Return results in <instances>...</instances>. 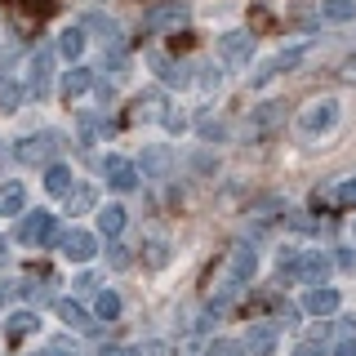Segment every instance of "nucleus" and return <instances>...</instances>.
I'll return each mask as SVG.
<instances>
[{"instance_id":"nucleus-1","label":"nucleus","mask_w":356,"mask_h":356,"mask_svg":"<svg viewBox=\"0 0 356 356\" xmlns=\"http://www.w3.org/2000/svg\"><path fill=\"white\" fill-rule=\"evenodd\" d=\"M254 267H259V259H254V250H250V245H236V250L227 254V276H222V285H218V298H214L209 307H214V312H218V307H227L232 298L241 294V285L254 276Z\"/></svg>"},{"instance_id":"nucleus-2","label":"nucleus","mask_w":356,"mask_h":356,"mask_svg":"<svg viewBox=\"0 0 356 356\" xmlns=\"http://www.w3.org/2000/svg\"><path fill=\"white\" fill-rule=\"evenodd\" d=\"M58 134L54 129H40V134H27V138L18 143V161L22 165H44V161H54V156H58Z\"/></svg>"},{"instance_id":"nucleus-3","label":"nucleus","mask_w":356,"mask_h":356,"mask_svg":"<svg viewBox=\"0 0 356 356\" xmlns=\"http://www.w3.org/2000/svg\"><path fill=\"white\" fill-rule=\"evenodd\" d=\"M339 125V103L334 98H321V103L303 107V116H298V129L307 134V138H316V134H330Z\"/></svg>"},{"instance_id":"nucleus-4","label":"nucleus","mask_w":356,"mask_h":356,"mask_svg":"<svg viewBox=\"0 0 356 356\" xmlns=\"http://www.w3.org/2000/svg\"><path fill=\"white\" fill-rule=\"evenodd\" d=\"M27 245H36V250H44V245L58 241V222H54V214H44V209H36V214L22 218V232H18Z\"/></svg>"},{"instance_id":"nucleus-5","label":"nucleus","mask_w":356,"mask_h":356,"mask_svg":"<svg viewBox=\"0 0 356 356\" xmlns=\"http://www.w3.org/2000/svg\"><path fill=\"white\" fill-rule=\"evenodd\" d=\"M58 245H63V259L67 263H89L98 254V236H94V232H85V227H72L67 236H58Z\"/></svg>"},{"instance_id":"nucleus-6","label":"nucleus","mask_w":356,"mask_h":356,"mask_svg":"<svg viewBox=\"0 0 356 356\" xmlns=\"http://www.w3.org/2000/svg\"><path fill=\"white\" fill-rule=\"evenodd\" d=\"M103 178H107V187H116V192H134V187H138V165L125 161V156H107Z\"/></svg>"},{"instance_id":"nucleus-7","label":"nucleus","mask_w":356,"mask_h":356,"mask_svg":"<svg viewBox=\"0 0 356 356\" xmlns=\"http://www.w3.org/2000/svg\"><path fill=\"white\" fill-rule=\"evenodd\" d=\"M289 276H298V281H307V285H325V276H330V259H325L321 250H307L303 259H294Z\"/></svg>"},{"instance_id":"nucleus-8","label":"nucleus","mask_w":356,"mask_h":356,"mask_svg":"<svg viewBox=\"0 0 356 356\" xmlns=\"http://www.w3.org/2000/svg\"><path fill=\"white\" fill-rule=\"evenodd\" d=\"M49 76H54V54H49V49H36V54H31V76H27V94L44 98V94H49Z\"/></svg>"},{"instance_id":"nucleus-9","label":"nucleus","mask_w":356,"mask_h":356,"mask_svg":"<svg viewBox=\"0 0 356 356\" xmlns=\"http://www.w3.org/2000/svg\"><path fill=\"white\" fill-rule=\"evenodd\" d=\"M285 120V103H263V107H254V116H250V138H267L276 125Z\"/></svg>"},{"instance_id":"nucleus-10","label":"nucleus","mask_w":356,"mask_h":356,"mask_svg":"<svg viewBox=\"0 0 356 356\" xmlns=\"http://www.w3.org/2000/svg\"><path fill=\"white\" fill-rule=\"evenodd\" d=\"M218 54H222V63H245L254 54V36L250 31H227L218 40Z\"/></svg>"},{"instance_id":"nucleus-11","label":"nucleus","mask_w":356,"mask_h":356,"mask_svg":"<svg viewBox=\"0 0 356 356\" xmlns=\"http://www.w3.org/2000/svg\"><path fill=\"white\" fill-rule=\"evenodd\" d=\"M303 307L312 312V316H330V312L339 307V289H330V285H312L307 294H303Z\"/></svg>"},{"instance_id":"nucleus-12","label":"nucleus","mask_w":356,"mask_h":356,"mask_svg":"<svg viewBox=\"0 0 356 356\" xmlns=\"http://www.w3.org/2000/svg\"><path fill=\"white\" fill-rule=\"evenodd\" d=\"M178 22H187V5H178V0H170V5H156L152 14H147V27H152V31L178 27Z\"/></svg>"},{"instance_id":"nucleus-13","label":"nucleus","mask_w":356,"mask_h":356,"mask_svg":"<svg viewBox=\"0 0 356 356\" xmlns=\"http://www.w3.org/2000/svg\"><path fill=\"white\" fill-rule=\"evenodd\" d=\"M272 352H276V330H272V325H250L245 356H272Z\"/></svg>"},{"instance_id":"nucleus-14","label":"nucleus","mask_w":356,"mask_h":356,"mask_svg":"<svg viewBox=\"0 0 356 356\" xmlns=\"http://www.w3.org/2000/svg\"><path fill=\"white\" fill-rule=\"evenodd\" d=\"M152 67L161 72V81H165V85H178V89H183L187 81H192V76H187V67H183V63H174L170 54H152Z\"/></svg>"},{"instance_id":"nucleus-15","label":"nucleus","mask_w":356,"mask_h":356,"mask_svg":"<svg viewBox=\"0 0 356 356\" xmlns=\"http://www.w3.org/2000/svg\"><path fill=\"white\" fill-rule=\"evenodd\" d=\"M72 187H76V174L67 170V165H58V161H54L49 170H44V192H49V196H67Z\"/></svg>"},{"instance_id":"nucleus-16","label":"nucleus","mask_w":356,"mask_h":356,"mask_svg":"<svg viewBox=\"0 0 356 356\" xmlns=\"http://www.w3.org/2000/svg\"><path fill=\"white\" fill-rule=\"evenodd\" d=\"M58 54H63L67 63L81 58V54H85V27H63L58 31Z\"/></svg>"},{"instance_id":"nucleus-17","label":"nucleus","mask_w":356,"mask_h":356,"mask_svg":"<svg viewBox=\"0 0 356 356\" xmlns=\"http://www.w3.org/2000/svg\"><path fill=\"white\" fill-rule=\"evenodd\" d=\"M120 227H125V209H120V205L98 209V232H103L107 241H116V236H120Z\"/></svg>"},{"instance_id":"nucleus-18","label":"nucleus","mask_w":356,"mask_h":356,"mask_svg":"<svg viewBox=\"0 0 356 356\" xmlns=\"http://www.w3.org/2000/svg\"><path fill=\"white\" fill-rule=\"evenodd\" d=\"M89 85H94V72H89V67H81V63H76V67H72V72H67V76H63V94H67V98H76V94H85V89H89Z\"/></svg>"},{"instance_id":"nucleus-19","label":"nucleus","mask_w":356,"mask_h":356,"mask_svg":"<svg viewBox=\"0 0 356 356\" xmlns=\"http://www.w3.org/2000/svg\"><path fill=\"white\" fill-rule=\"evenodd\" d=\"M22 209H27V192H22V183L0 187V214H22Z\"/></svg>"},{"instance_id":"nucleus-20","label":"nucleus","mask_w":356,"mask_h":356,"mask_svg":"<svg viewBox=\"0 0 356 356\" xmlns=\"http://www.w3.org/2000/svg\"><path fill=\"white\" fill-rule=\"evenodd\" d=\"M321 14L330 22H352L356 18V0H321Z\"/></svg>"},{"instance_id":"nucleus-21","label":"nucleus","mask_w":356,"mask_h":356,"mask_svg":"<svg viewBox=\"0 0 356 356\" xmlns=\"http://www.w3.org/2000/svg\"><path fill=\"white\" fill-rule=\"evenodd\" d=\"M58 316H63L72 330H89V312H85L81 303H72V298H58Z\"/></svg>"},{"instance_id":"nucleus-22","label":"nucleus","mask_w":356,"mask_h":356,"mask_svg":"<svg viewBox=\"0 0 356 356\" xmlns=\"http://www.w3.org/2000/svg\"><path fill=\"white\" fill-rule=\"evenodd\" d=\"M307 49H312V44H289V49H281L272 58V67H276V72H294V67L307 58Z\"/></svg>"},{"instance_id":"nucleus-23","label":"nucleus","mask_w":356,"mask_h":356,"mask_svg":"<svg viewBox=\"0 0 356 356\" xmlns=\"http://www.w3.org/2000/svg\"><path fill=\"white\" fill-rule=\"evenodd\" d=\"M165 170H170V152H165V147H152V152H143V174H152V178H165Z\"/></svg>"},{"instance_id":"nucleus-24","label":"nucleus","mask_w":356,"mask_h":356,"mask_svg":"<svg viewBox=\"0 0 356 356\" xmlns=\"http://www.w3.org/2000/svg\"><path fill=\"white\" fill-rule=\"evenodd\" d=\"M94 316H98V321H116V316H120V298L111 294V289H103V294L94 298Z\"/></svg>"},{"instance_id":"nucleus-25","label":"nucleus","mask_w":356,"mask_h":356,"mask_svg":"<svg viewBox=\"0 0 356 356\" xmlns=\"http://www.w3.org/2000/svg\"><path fill=\"white\" fill-rule=\"evenodd\" d=\"M85 27H94V31H103V36H107L111 44H116V40H120V27H116V22H111L107 14H85Z\"/></svg>"},{"instance_id":"nucleus-26","label":"nucleus","mask_w":356,"mask_h":356,"mask_svg":"<svg viewBox=\"0 0 356 356\" xmlns=\"http://www.w3.org/2000/svg\"><path fill=\"white\" fill-rule=\"evenodd\" d=\"M147 263L152 267H165V263H170V241H165V236H152L147 241Z\"/></svg>"},{"instance_id":"nucleus-27","label":"nucleus","mask_w":356,"mask_h":356,"mask_svg":"<svg viewBox=\"0 0 356 356\" xmlns=\"http://www.w3.org/2000/svg\"><path fill=\"white\" fill-rule=\"evenodd\" d=\"M67 209H72V214L94 209V192H89V187H72V192H67Z\"/></svg>"},{"instance_id":"nucleus-28","label":"nucleus","mask_w":356,"mask_h":356,"mask_svg":"<svg viewBox=\"0 0 356 356\" xmlns=\"http://www.w3.org/2000/svg\"><path fill=\"white\" fill-rule=\"evenodd\" d=\"M205 356H245V343H236V339H214Z\"/></svg>"},{"instance_id":"nucleus-29","label":"nucleus","mask_w":356,"mask_h":356,"mask_svg":"<svg viewBox=\"0 0 356 356\" xmlns=\"http://www.w3.org/2000/svg\"><path fill=\"white\" fill-rule=\"evenodd\" d=\"M18 103H22V89L9 85V81H0V111H18Z\"/></svg>"},{"instance_id":"nucleus-30","label":"nucleus","mask_w":356,"mask_h":356,"mask_svg":"<svg viewBox=\"0 0 356 356\" xmlns=\"http://www.w3.org/2000/svg\"><path fill=\"white\" fill-rule=\"evenodd\" d=\"M161 116V94H143L138 98V120H156Z\"/></svg>"},{"instance_id":"nucleus-31","label":"nucleus","mask_w":356,"mask_h":356,"mask_svg":"<svg viewBox=\"0 0 356 356\" xmlns=\"http://www.w3.org/2000/svg\"><path fill=\"white\" fill-rule=\"evenodd\" d=\"M31 325H36V316H31V312H14V316H9V334H14V339H18V334H27Z\"/></svg>"},{"instance_id":"nucleus-32","label":"nucleus","mask_w":356,"mask_h":356,"mask_svg":"<svg viewBox=\"0 0 356 356\" xmlns=\"http://www.w3.org/2000/svg\"><path fill=\"white\" fill-rule=\"evenodd\" d=\"M107 263H111V267H129V250H125L120 241H111V245H107Z\"/></svg>"},{"instance_id":"nucleus-33","label":"nucleus","mask_w":356,"mask_h":356,"mask_svg":"<svg viewBox=\"0 0 356 356\" xmlns=\"http://www.w3.org/2000/svg\"><path fill=\"white\" fill-rule=\"evenodd\" d=\"M81 143H85V147H94V143H98V120L94 116H81Z\"/></svg>"},{"instance_id":"nucleus-34","label":"nucleus","mask_w":356,"mask_h":356,"mask_svg":"<svg viewBox=\"0 0 356 356\" xmlns=\"http://www.w3.org/2000/svg\"><path fill=\"white\" fill-rule=\"evenodd\" d=\"M222 134H227V129H222V120H205V125H200V138H205V143L222 138Z\"/></svg>"},{"instance_id":"nucleus-35","label":"nucleus","mask_w":356,"mask_h":356,"mask_svg":"<svg viewBox=\"0 0 356 356\" xmlns=\"http://www.w3.org/2000/svg\"><path fill=\"white\" fill-rule=\"evenodd\" d=\"M339 205H356V178H348V183L339 187Z\"/></svg>"},{"instance_id":"nucleus-36","label":"nucleus","mask_w":356,"mask_h":356,"mask_svg":"<svg viewBox=\"0 0 356 356\" xmlns=\"http://www.w3.org/2000/svg\"><path fill=\"white\" fill-rule=\"evenodd\" d=\"M339 76H343V81H348V85H356V54H352L348 63H343V72H339Z\"/></svg>"},{"instance_id":"nucleus-37","label":"nucleus","mask_w":356,"mask_h":356,"mask_svg":"<svg viewBox=\"0 0 356 356\" xmlns=\"http://www.w3.org/2000/svg\"><path fill=\"white\" fill-rule=\"evenodd\" d=\"M218 81H222V76L214 72V67H205V76H200V85H205V89H218Z\"/></svg>"},{"instance_id":"nucleus-38","label":"nucleus","mask_w":356,"mask_h":356,"mask_svg":"<svg viewBox=\"0 0 356 356\" xmlns=\"http://www.w3.org/2000/svg\"><path fill=\"white\" fill-rule=\"evenodd\" d=\"M334 356H356V339H343L339 348H334Z\"/></svg>"},{"instance_id":"nucleus-39","label":"nucleus","mask_w":356,"mask_h":356,"mask_svg":"<svg viewBox=\"0 0 356 356\" xmlns=\"http://www.w3.org/2000/svg\"><path fill=\"white\" fill-rule=\"evenodd\" d=\"M36 356H76V352H67V343H54V348H44V352H36Z\"/></svg>"},{"instance_id":"nucleus-40","label":"nucleus","mask_w":356,"mask_h":356,"mask_svg":"<svg viewBox=\"0 0 356 356\" xmlns=\"http://www.w3.org/2000/svg\"><path fill=\"white\" fill-rule=\"evenodd\" d=\"M98 356H138V352H134V348H103Z\"/></svg>"},{"instance_id":"nucleus-41","label":"nucleus","mask_w":356,"mask_h":356,"mask_svg":"<svg viewBox=\"0 0 356 356\" xmlns=\"http://www.w3.org/2000/svg\"><path fill=\"white\" fill-rule=\"evenodd\" d=\"M294 356H325V352H321V348H312V343H303V348H298Z\"/></svg>"},{"instance_id":"nucleus-42","label":"nucleus","mask_w":356,"mask_h":356,"mask_svg":"<svg viewBox=\"0 0 356 356\" xmlns=\"http://www.w3.org/2000/svg\"><path fill=\"white\" fill-rule=\"evenodd\" d=\"M9 298H14V289H9V285H0V307H5Z\"/></svg>"},{"instance_id":"nucleus-43","label":"nucleus","mask_w":356,"mask_h":356,"mask_svg":"<svg viewBox=\"0 0 356 356\" xmlns=\"http://www.w3.org/2000/svg\"><path fill=\"white\" fill-rule=\"evenodd\" d=\"M9 58H14V54H9V49H0V67H9Z\"/></svg>"},{"instance_id":"nucleus-44","label":"nucleus","mask_w":356,"mask_h":356,"mask_svg":"<svg viewBox=\"0 0 356 356\" xmlns=\"http://www.w3.org/2000/svg\"><path fill=\"white\" fill-rule=\"evenodd\" d=\"M5 254H9V245H5V241H0V263H5Z\"/></svg>"}]
</instances>
